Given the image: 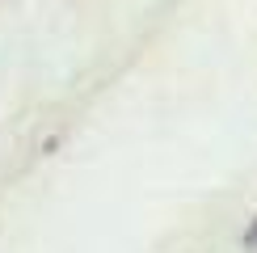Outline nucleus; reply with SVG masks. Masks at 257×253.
<instances>
[{"instance_id": "obj_1", "label": "nucleus", "mask_w": 257, "mask_h": 253, "mask_svg": "<svg viewBox=\"0 0 257 253\" xmlns=\"http://www.w3.org/2000/svg\"><path fill=\"white\" fill-rule=\"evenodd\" d=\"M244 245H257V219H253V228L244 232Z\"/></svg>"}]
</instances>
